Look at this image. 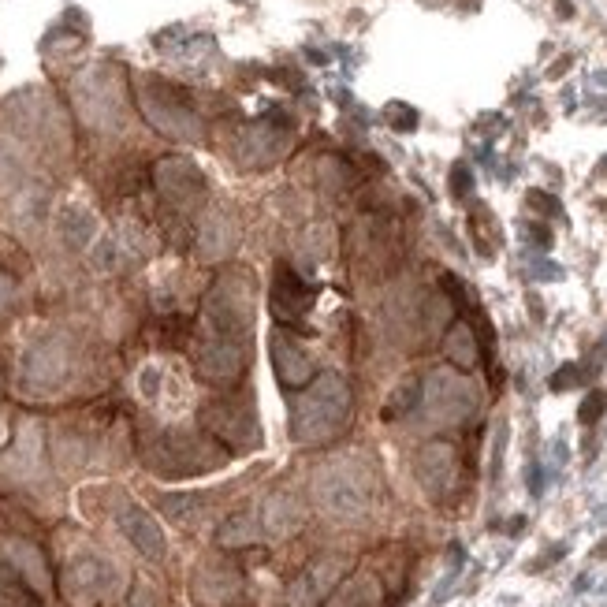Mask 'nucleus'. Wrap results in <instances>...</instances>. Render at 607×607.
Masks as SVG:
<instances>
[{"mask_svg":"<svg viewBox=\"0 0 607 607\" xmlns=\"http://www.w3.org/2000/svg\"><path fill=\"white\" fill-rule=\"evenodd\" d=\"M418 473H421V485L429 488V496H447L455 481H459V455H455V447L444 444V440H436V444H425L418 459Z\"/></svg>","mask_w":607,"mask_h":607,"instance_id":"obj_1","label":"nucleus"},{"mask_svg":"<svg viewBox=\"0 0 607 607\" xmlns=\"http://www.w3.org/2000/svg\"><path fill=\"white\" fill-rule=\"evenodd\" d=\"M120 526H123V533H127V540L135 544L138 552L146 555V559H164V552H168V544H164V533H161V526L153 522V514H146L142 507H123L120 511Z\"/></svg>","mask_w":607,"mask_h":607,"instance_id":"obj_2","label":"nucleus"},{"mask_svg":"<svg viewBox=\"0 0 607 607\" xmlns=\"http://www.w3.org/2000/svg\"><path fill=\"white\" fill-rule=\"evenodd\" d=\"M101 596V563L82 559L68 570V600L79 607H90Z\"/></svg>","mask_w":607,"mask_h":607,"instance_id":"obj_3","label":"nucleus"},{"mask_svg":"<svg viewBox=\"0 0 607 607\" xmlns=\"http://www.w3.org/2000/svg\"><path fill=\"white\" fill-rule=\"evenodd\" d=\"M254 537H257V522L250 518V514H235V518H228L224 529H220V544H228V548L250 544Z\"/></svg>","mask_w":607,"mask_h":607,"instance_id":"obj_4","label":"nucleus"},{"mask_svg":"<svg viewBox=\"0 0 607 607\" xmlns=\"http://www.w3.org/2000/svg\"><path fill=\"white\" fill-rule=\"evenodd\" d=\"M604 410H607V392H604V388H596V392L585 395V403H581V410H578L581 425H593V421H600V418H604Z\"/></svg>","mask_w":607,"mask_h":607,"instance_id":"obj_5","label":"nucleus"},{"mask_svg":"<svg viewBox=\"0 0 607 607\" xmlns=\"http://www.w3.org/2000/svg\"><path fill=\"white\" fill-rule=\"evenodd\" d=\"M574 384H578V369H574V365H563V369H559V373L552 377L555 392H563V388H574Z\"/></svg>","mask_w":607,"mask_h":607,"instance_id":"obj_6","label":"nucleus"},{"mask_svg":"<svg viewBox=\"0 0 607 607\" xmlns=\"http://www.w3.org/2000/svg\"><path fill=\"white\" fill-rule=\"evenodd\" d=\"M8 295H12V284L0 276V310H4V302H8Z\"/></svg>","mask_w":607,"mask_h":607,"instance_id":"obj_7","label":"nucleus"}]
</instances>
